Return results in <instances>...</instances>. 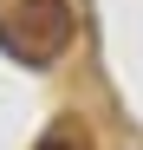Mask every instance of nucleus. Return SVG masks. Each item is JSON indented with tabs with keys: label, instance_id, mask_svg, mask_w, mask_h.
Returning a JSON list of instances; mask_svg holds the SVG:
<instances>
[{
	"label": "nucleus",
	"instance_id": "f257e3e1",
	"mask_svg": "<svg viewBox=\"0 0 143 150\" xmlns=\"http://www.w3.org/2000/svg\"><path fill=\"white\" fill-rule=\"evenodd\" d=\"M72 33H78V20H72L65 0H20V7L0 13V46H7L20 65H33V72L52 65L72 46Z\"/></svg>",
	"mask_w": 143,
	"mask_h": 150
},
{
	"label": "nucleus",
	"instance_id": "f03ea898",
	"mask_svg": "<svg viewBox=\"0 0 143 150\" xmlns=\"http://www.w3.org/2000/svg\"><path fill=\"white\" fill-rule=\"evenodd\" d=\"M39 150H85V137L72 131V124H59V131H46V137H39Z\"/></svg>",
	"mask_w": 143,
	"mask_h": 150
}]
</instances>
